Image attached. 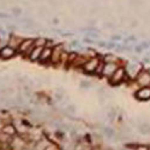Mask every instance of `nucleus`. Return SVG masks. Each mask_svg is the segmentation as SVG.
Returning <instances> with one entry per match:
<instances>
[{"mask_svg":"<svg viewBox=\"0 0 150 150\" xmlns=\"http://www.w3.org/2000/svg\"><path fill=\"white\" fill-rule=\"evenodd\" d=\"M103 64V59L98 55H93L85 61L82 70L86 74H101V67Z\"/></svg>","mask_w":150,"mask_h":150,"instance_id":"obj_1","label":"nucleus"},{"mask_svg":"<svg viewBox=\"0 0 150 150\" xmlns=\"http://www.w3.org/2000/svg\"><path fill=\"white\" fill-rule=\"evenodd\" d=\"M127 79H129V76H127L126 69H125V66L120 65L119 69L113 73V76H112V77L108 79V82H109L110 85L117 86V85H120V84L125 83Z\"/></svg>","mask_w":150,"mask_h":150,"instance_id":"obj_2","label":"nucleus"},{"mask_svg":"<svg viewBox=\"0 0 150 150\" xmlns=\"http://www.w3.org/2000/svg\"><path fill=\"white\" fill-rule=\"evenodd\" d=\"M119 62H114V61H103L102 64V67H101V74L100 76H102L107 79H109L112 76H113V73L119 69Z\"/></svg>","mask_w":150,"mask_h":150,"instance_id":"obj_3","label":"nucleus"},{"mask_svg":"<svg viewBox=\"0 0 150 150\" xmlns=\"http://www.w3.org/2000/svg\"><path fill=\"white\" fill-rule=\"evenodd\" d=\"M35 47V39H23L22 43L19 45L17 52L18 54L23 55V57H29V54L31 53V51Z\"/></svg>","mask_w":150,"mask_h":150,"instance_id":"obj_4","label":"nucleus"},{"mask_svg":"<svg viewBox=\"0 0 150 150\" xmlns=\"http://www.w3.org/2000/svg\"><path fill=\"white\" fill-rule=\"evenodd\" d=\"M65 51H64V47L62 45H55L53 46V51H52V57H51V61H49V64L52 65H60L61 62V58L64 55Z\"/></svg>","mask_w":150,"mask_h":150,"instance_id":"obj_5","label":"nucleus"},{"mask_svg":"<svg viewBox=\"0 0 150 150\" xmlns=\"http://www.w3.org/2000/svg\"><path fill=\"white\" fill-rule=\"evenodd\" d=\"M134 82L139 88H142V86H150V72L145 69H142L141 72L134 78Z\"/></svg>","mask_w":150,"mask_h":150,"instance_id":"obj_6","label":"nucleus"},{"mask_svg":"<svg viewBox=\"0 0 150 150\" xmlns=\"http://www.w3.org/2000/svg\"><path fill=\"white\" fill-rule=\"evenodd\" d=\"M17 54H18L17 49H15L13 47H11L8 45L0 47V59H3V60L12 59V58H15Z\"/></svg>","mask_w":150,"mask_h":150,"instance_id":"obj_7","label":"nucleus"},{"mask_svg":"<svg viewBox=\"0 0 150 150\" xmlns=\"http://www.w3.org/2000/svg\"><path fill=\"white\" fill-rule=\"evenodd\" d=\"M52 51H53V46L49 45V42L47 43V46H45L43 51L41 53V58H40V61L41 64H49L51 61V57H52Z\"/></svg>","mask_w":150,"mask_h":150,"instance_id":"obj_8","label":"nucleus"},{"mask_svg":"<svg viewBox=\"0 0 150 150\" xmlns=\"http://www.w3.org/2000/svg\"><path fill=\"white\" fill-rule=\"evenodd\" d=\"M1 133L5 134V136H7V137H10V138H15L16 134H17V127H16V125L12 124V122H8V124L3 125Z\"/></svg>","mask_w":150,"mask_h":150,"instance_id":"obj_9","label":"nucleus"},{"mask_svg":"<svg viewBox=\"0 0 150 150\" xmlns=\"http://www.w3.org/2000/svg\"><path fill=\"white\" fill-rule=\"evenodd\" d=\"M136 98L139 101H149L150 100V86H142L134 94Z\"/></svg>","mask_w":150,"mask_h":150,"instance_id":"obj_10","label":"nucleus"},{"mask_svg":"<svg viewBox=\"0 0 150 150\" xmlns=\"http://www.w3.org/2000/svg\"><path fill=\"white\" fill-rule=\"evenodd\" d=\"M43 46H36L35 45V47H34V49L31 51V53L29 54V57H28V59L30 60V61H40V58H41V53H42V51H43Z\"/></svg>","mask_w":150,"mask_h":150,"instance_id":"obj_11","label":"nucleus"},{"mask_svg":"<svg viewBox=\"0 0 150 150\" xmlns=\"http://www.w3.org/2000/svg\"><path fill=\"white\" fill-rule=\"evenodd\" d=\"M125 69H126V72H127V76L129 78H136L137 74H138L141 72V70L143 67H141V65H134V64H131V65H127L125 66Z\"/></svg>","mask_w":150,"mask_h":150,"instance_id":"obj_12","label":"nucleus"},{"mask_svg":"<svg viewBox=\"0 0 150 150\" xmlns=\"http://www.w3.org/2000/svg\"><path fill=\"white\" fill-rule=\"evenodd\" d=\"M22 41H23V37L17 36V35H11V36L8 37L7 45L11 46V47H13L15 49H18V47H19V45L22 43Z\"/></svg>","mask_w":150,"mask_h":150,"instance_id":"obj_13","label":"nucleus"},{"mask_svg":"<svg viewBox=\"0 0 150 150\" xmlns=\"http://www.w3.org/2000/svg\"><path fill=\"white\" fill-rule=\"evenodd\" d=\"M133 150H150V145L146 144H134V145H129Z\"/></svg>","mask_w":150,"mask_h":150,"instance_id":"obj_14","label":"nucleus"},{"mask_svg":"<svg viewBox=\"0 0 150 150\" xmlns=\"http://www.w3.org/2000/svg\"><path fill=\"white\" fill-rule=\"evenodd\" d=\"M139 131H141L143 134L150 133V126H149L148 124H142V125H139Z\"/></svg>","mask_w":150,"mask_h":150,"instance_id":"obj_15","label":"nucleus"},{"mask_svg":"<svg viewBox=\"0 0 150 150\" xmlns=\"http://www.w3.org/2000/svg\"><path fill=\"white\" fill-rule=\"evenodd\" d=\"M105 134L108 137V138H113L114 134H115V132L112 130L110 127H106V129H105Z\"/></svg>","mask_w":150,"mask_h":150,"instance_id":"obj_16","label":"nucleus"},{"mask_svg":"<svg viewBox=\"0 0 150 150\" xmlns=\"http://www.w3.org/2000/svg\"><path fill=\"white\" fill-rule=\"evenodd\" d=\"M43 150H59V149H58V146L54 145V144H48V145H46V148H45Z\"/></svg>","mask_w":150,"mask_h":150,"instance_id":"obj_17","label":"nucleus"},{"mask_svg":"<svg viewBox=\"0 0 150 150\" xmlns=\"http://www.w3.org/2000/svg\"><path fill=\"white\" fill-rule=\"evenodd\" d=\"M22 150H31V149H28V148H23Z\"/></svg>","mask_w":150,"mask_h":150,"instance_id":"obj_18","label":"nucleus"},{"mask_svg":"<svg viewBox=\"0 0 150 150\" xmlns=\"http://www.w3.org/2000/svg\"><path fill=\"white\" fill-rule=\"evenodd\" d=\"M93 150H100V149H98V148H94Z\"/></svg>","mask_w":150,"mask_h":150,"instance_id":"obj_19","label":"nucleus"},{"mask_svg":"<svg viewBox=\"0 0 150 150\" xmlns=\"http://www.w3.org/2000/svg\"><path fill=\"white\" fill-rule=\"evenodd\" d=\"M108 150H112V149H108Z\"/></svg>","mask_w":150,"mask_h":150,"instance_id":"obj_20","label":"nucleus"},{"mask_svg":"<svg viewBox=\"0 0 150 150\" xmlns=\"http://www.w3.org/2000/svg\"><path fill=\"white\" fill-rule=\"evenodd\" d=\"M0 40H1V37H0Z\"/></svg>","mask_w":150,"mask_h":150,"instance_id":"obj_21","label":"nucleus"}]
</instances>
